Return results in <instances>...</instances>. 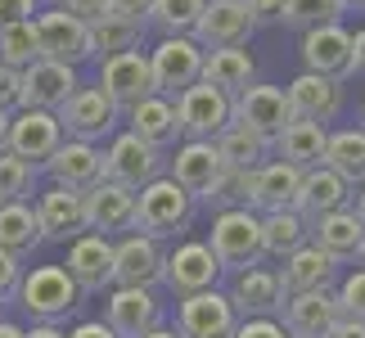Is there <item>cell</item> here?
Wrapping results in <instances>:
<instances>
[{"label":"cell","mask_w":365,"mask_h":338,"mask_svg":"<svg viewBox=\"0 0 365 338\" xmlns=\"http://www.w3.org/2000/svg\"><path fill=\"white\" fill-rule=\"evenodd\" d=\"M190 221H194V199L172 176H158L145 190H135V230L140 235L176 239V235L190 230Z\"/></svg>","instance_id":"6da1fadb"},{"label":"cell","mask_w":365,"mask_h":338,"mask_svg":"<svg viewBox=\"0 0 365 338\" xmlns=\"http://www.w3.org/2000/svg\"><path fill=\"white\" fill-rule=\"evenodd\" d=\"M207 248H212L221 271L262 266V217L252 212V208H226V212H217Z\"/></svg>","instance_id":"7a4b0ae2"},{"label":"cell","mask_w":365,"mask_h":338,"mask_svg":"<svg viewBox=\"0 0 365 338\" xmlns=\"http://www.w3.org/2000/svg\"><path fill=\"white\" fill-rule=\"evenodd\" d=\"M14 293H19V307L36 320V325H59V320L73 316L77 302H81V293H77L73 280H68L63 266H32V271H23Z\"/></svg>","instance_id":"3957f363"},{"label":"cell","mask_w":365,"mask_h":338,"mask_svg":"<svg viewBox=\"0 0 365 338\" xmlns=\"http://www.w3.org/2000/svg\"><path fill=\"white\" fill-rule=\"evenodd\" d=\"M145 59H149L153 95H167V100H176L185 86L203 77V46L194 36H163Z\"/></svg>","instance_id":"277c9868"},{"label":"cell","mask_w":365,"mask_h":338,"mask_svg":"<svg viewBox=\"0 0 365 338\" xmlns=\"http://www.w3.org/2000/svg\"><path fill=\"white\" fill-rule=\"evenodd\" d=\"M167 176V153L145 145L140 135L131 131H118L108 135V149H104V180L113 185H126V190H145L149 180Z\"/></svg>","instance_id":"5b68a950"},{"label":"cell","mask_w":365,"mask_h":338,"mask_svg":"<svg viewBox=\"0 0 365 338\" xmlns=\"http://www.w3.org/2000/svg\"><path fill=\"white\" fill-rule=\"evenodd\" d=\"M54 118H59V126H63V140H86V145H100V140L118 135L122 113L104 100L100 86H77Z\"/></svg>","instance_id":"8992f818"},{"label":"cell","mask_w":365,"mask_h":338,"mask_svg":"<svg viewBox=\"0 0 365 338\" xmlns=\"http://www.w3.org/2000/svg\"><path fill=\"white\" fill-rule=\"evenodd\" d=\"M32 27H36V54H41V59H54V63H68V68L95 59L86 23L73 19V14H63L59 5H54V9H36Z\"/></svg>","instance_id":"52a82bcc"},{"label":"cell","mask_w":365,"mask_h":338,"mask_svg":"<svg viewBox=\"0 0 365 338\" xmlns=\"http://www.w3.org/2000/svg\"><path fill=\"white\" fill-rule=\"evenodd\" d=\"M221 280V266L212 257V248L203 239H180V244L163 257V280L158 285L176 298H190V293H203V289H217Z\"/></svg>","instance_id":"ba28073f"},{"label":"cell","mask_w":365,"mask_h":338,"mask_svg":"<svg viewBox=\"0 0 365 338\" xmlns=\"http://www.w3.org/2000/svg\"><path fill=\"white\" fill-rule=\"evenodd\" d=\"M176 122L185 140H217L230 126V95H221L207 81H194L176 95Z\"/></svg>","instance_id":"9c48e42d"},{"label":"cell","mask_w":365,"mask_h":338,"mask_svg":"<svg viewBox=\"0 0 365 338\" xmlns=\"http://www.w3.org/2000/svg\"><path fill=\"white\" fill-rule=\"evenodd\" d=\"M240 316L221 289H203L190 298H176V338H230Z\"/></svg>","instance_id":"30bf717a"},{"label":"cell","mask_w":365,"mask_h":338,"mask_svg":"<svg viewBox=\"0 0 365 338\" xmlns=\"http://www.w3.org/2000/svg\"><path fill=\"white\" fill-rule=\"evenodd\" d=\"M163 239H149L140 230H126L113 244V285L118 289H158L163 280Z\"/></svg>","instance_id":"8fae6325"},{"label":"cell","mask_w":365,"mask_h":338,"mask_svg":"<svg viewBox=\"0 0 365 338\" xmlns=\"http://www.w3.org/2000/svg\"><path fill=\"white\" fill-rule=\"evenodd\" d=\"M230 122L252 131V135H262V140H275L293 122V113H289V100L279 86H257L252 81V86H244L230 100Z\"/></svg>","instance_id":"7c38bea8"},{"label":"cell","mask_w":365,"mask_h":338,"mask_svg":"<svg viewBox=\"0 0 365 338\" xmlns=\"http://www.w3.org/2000/svg\"><path fill=\"white\" fill-rule=\"evenodd\" d=\"M95 86L104 91V100L113 104L118 113H126L131 104L145 100V95H153L145 50H122V54H108V59H100V81H95Z\"/></svg>","instance_id":"4fadbf2b"},{"label":"cell","mask_w":365,"mask_h":338,"mask_svg":"<svg viewBox=\"0 0 365 338\" xmlns=\"http://www.w3.org/2000/svg\"><path fill=\"white\" fill-rule=\"evenodd\" d=\"M221 167L226 163H221L212 140H180L176 149H167V176H172L194 203L207 199V190H212V180L221 176Z\"/></svg>","instance_id":"5bb4252c"},{"label":"cell","mask_w":365,"mask_h":338,"mask_svg":"<svg viewBox=\"0 0 365 338\" xmlns=\"http://www.w3.org/2000/svg\"><path fill=\"white\" fill-rule=\"evenodd\" d=\"M63 271L77 285V293H104V289H113V239L91 235V230L77 235V239H68Z\"/></svg>","instance_id":"9a60e30c"},{"label":"cell","mask_w":365,"mask_h":338,"mask_svg":"<svg viewBox=\"0 0 365 338\" xmlns=\"http://www.w3.org/2000/svg\"><path fill=\"white\" fill-rule=\"evenodd\" d=\"M59 145H63V126H59V118H54V113L19 108V113L9 118V140H5V149L14 153V158L41 167Z\"/></svg>","instance_id":"2e32d148"},{"label":"cell","mask_w":365,"mask_h":338,"mask_svg":"<svg viewBox=\"0 0 365 338\" xmlns=\"http://www.w3.org/2000/svg\"><path fill=\"white\" fill-rule=\"evenodd\" d=\"M104 325L113 329L118 338H140L149 329L163 325V302H158V289H108V302H104Z\"/></svg>","instance_id":"e0dca14e"},{"label":"cell","mask_w":365,"mask_h":338,"mask_svg":"<svg viewBox=\"0 0 365 338\" xmlns=\"http://www.w3.org/2000/svg\"><path fill=\"white\" fill-rule=\"evenodd\" d=\"M284 100H289L293 122L329 126V122L343 113V81L320 77V73H298V77L284 86Z\"/></svg>","instance_id":"ac0fdd59"},{"label":"cell","mask_w":365,"mask_h":338,"mask_svg":"<svg viewBox=\"0 0 365 338\" xmlns=\"http://www.w3.org/2000/svg\"><path fill=\"white\" fill-rule=\"evenodd\" d=\"M252 32H257V23L248 19V9L240 0H207L190 36L203 50H235V46H248Z\"/></svg>","instance_id":"d6986e66"},{"label":"cell","mask_w":365,"mask_h":338,"mask_svg":"<svg viewBox=\"0 0 365 338\" xmlns=\"http://www.w3.org/2000/svg\"><path fill=\"white\" fill-rule=\"evenodd\" d=\"M81 86L77 68L54 63V59H36L23 68V91H19V108H41V113H59L68 104V95Z\"/></svg>","instance_id":"ffe728a7"},{"label":"cell","mask_w":365,"mask_h":338,"mask_svg":"<svg viewBox=\"0 0 365 338\" xmlns=\"http://www.w3.org/2000/svg\"><path fill=\"white\" fill-rule=\"evenodd\" d=\"M302 63L307 73L347 81L352 77V32L343 23H320L312 32H302Z\"/></svg>","instance_id":"44dd1931"},{"label":"cell","mask_w":365,"mask_h":338,"mask_svg":"<svg viewBox=\"0 0 365 338\" xmlns=\"http://www.w3.org/2000/svg\"><path fill=\"white\" fill-rule=\"evenodd\" d=\"M41 167L50 172L54 185L86 194V190H95L104 180V149L100 145H86V140H63V145L54 149Z\"/></svg>","instance_id":"7402d4cb"},{"label":"cell","mask_w":365,"mask_h":338,"mask_svg":"<svg viewBox=\"0 0 365 338\" xmlns=\"http://www.w3.org/2000/svg\"><path fill=\"white\" fill-rule=\"evenodd\" d=\"M81 203H86V230L91 235H126L135 230V190L126 185H113V180H100L95 190L81 194Z\"/></svg>","instance_id":"603a6c76"},{"label":"cell","mask_w":365,"mask_h":338,"mask_svg":"<svg viewBox=\"0 0 365 338\" xmlns=\"http://www.w3.org/2000/svg\"><path fill=\"white\" fill-rule=\"evenodd\" d=\"M226 298H230V307H235L240 320H248V316H279L284 289H279L275 266H248V271H235Z\"/></svg>","instance_id":"cb8c5ba5"},{"label":"cell","mask_w":365,"mask_h":338,"mask_svg":"<svg viewBox=\"0 0 365 338\" xmlns=\"http://www.w3.org/2000/svg\"><path fill=\"white\" fill-rule=\"evenodd\" d=\"M279 325L289 338H325V329L339 320V302L334 289H312V293H289L279 307Z\"/></svg>","instance_id":"d4e9b609"},{"label":"cell","mask_w":365,"mask_h":338,"mask_svg":"<svg viewBox=\"0 0 365 338\" xmlns=\"http://www.w3.org/2000/svg\"><path fill=\"white\" fill-rule=\"evenodd\" d=\"M122 118H126V131L140 135L153 149H163V153L176 149L180 140H185V135H180V122H176V104L167 100V95H145V100L131 104Z\"/></svg>","instance_id":"484cf974"},{"label":"cell","mask_w":365,"mask_h":338,"mask_svg":"<svg viewBox=\"0 0 365 338\" xmlns=\"http://www.w3.org/2000/svg\"><path fill=\"white\" fill-rule=\"evenodd\" d=\"M32 212L41 221V239H77L86 235V203H81L77 190H63V185H50L41 190V199L32 203Z\"/></svg>","instance_id":"4316f807"},{"label":"cell","mask_w":365,"mask_h":338,"mask_svg":"<svg viewBox=\"0 0 365 338\" xmlns=\"http://www.w3.org/2000/svg\"><path fill=\"white\" fill-rule=\"evenodd\" d=\"M352 203V185H347L343 176H334L325 163L320 167H307L302 180H298V199H293V212H298L307 225L325 212H339V208Z\"/></svg>","instance_id":"83f0119b"},{"label":"cell","mask_w":365,"mask_h":338,"mask_svg":"<svg viewBox=\"0 0 365 338\" xmlns=\"http://www.w3.org/2000/svg\"><path fill=\"white\" fill-rule=\"evenodd\" d=\"M307 244H316L325 257L334 262H356V252L365 244V225L356 221L352 208H339V212H325V217H316L312 225H307Z\"/></svg>","instance_id":"f1b7e54d"},{"label":"cell","mask_w":365,"mask_h":338,"mask_svg":"<svg viewBox=\"0 0 365 338\" xmlns=\"http://www.w3.org/2000/svg\"><path fill=\"white\" fill-rule=\"evenodd\" d=\"M275 275H279V289H284V298H289V293L334 289V280H339V262L325 257L316 244H302V248H293L289 257L275 266Z\"/></svg>","instance_id":"f546056e"},{"label":"cell","mask_w":365,"mask_h":338,"mask_svg":"<svg viewBox=\"0 0 365 338\" xmlns=\"http://www.w3.org/2000/svg\"><path fill=\"white\" fill-rule=\"evenodd\" d=\"M298 180L302 172L279 158H266L262 167H252V185H248V208L252 212H284V208H293V199H298Z\"/></svg>","instance_id":"4dcf8cb0"},{"label":"cell","mask_w":365,"mask_h":338,"mask_svg":"<svg viewBox=\"0 0 365 338\" xmlns=\"http://www.w3.org/2000/svg\"><path fill=\"white\" fill-rule=\"evenodd\" d=\"M252 77H257V63H252V54L244 46L235 50H203V77L207 86H217L221 95H240L244 86H252Z\"/></svg>","instance_id":"1f68e13d"},{"label":"cell","mask_w":365,"mask_h":338,"mask_svg":"<svg viewBox=\"0 0 365 338\" xmlns=\"http://www.w3.org/2000/svg\"><path fill=\"white\" fill-rule=\"evenodd\" d=\"M325 135L329 126H316V122H289L284 131H279L271 140L275 158L298 167V172H307V167H320V158H325Z\"/></svg>","instance_id":"d6a6232c"},{"label":"cell","mask_w":365,"mask_h":338,"mask_svg":"<svg viewBox=\"0 0 365 338\" xmlns=\"http://www.w3.org/2000/svg\"><path fill=\"white\" fill-rule=\"evenodd\" d=\"M329 167L334 176H343L347 185H361L365 180V131L361 126H343V131H329L325 135V158H320Z\"/></svg>","instance_id":"836d02e7"},{"label":"cell","mask_w":365,"mask_h":338,"mask_svg":"<svg viewBox=\"0 0 365 338\" xmlns=\"http://www.w3.org/2000/svg\"><path fill=\"white\" fill-rule=\"evenodd\" d=\"M46 239H41V221L32 212L27 199H14V203H0V248L14 252V257H27L36 252Z\"/></svg>","instance_id":"e575fe53"},{"label":"cell","mask_w":365,"mask_h":338,"mask_svg":"<svg viewBox=\"0 0 365 338\" xmlns=\"http://www.w3.org/2000/svg\"><path fill=\"white\" fill-rule=\"evenodd\" d=\"M302 244H307V221L293 208H284V212H262V257L284 262Z\"/></svg>","instance_id":"d590c367"},{"label":"cell","mask_w":365,"mask_h":338,"mask_svg":"<svg viewBox=\"0 0 365 338\" xmlns=\"http://www.w3.org/2000/svg\"><path fill=\"white\" fill-rule=\"evenodd\" d=\"M217 153H221V163L226 167H240V172H252V167H262L266 158H271V140H262V135H252V131H244V126H226L217 140Z\"/></svg>","instance_id":"8d00e7d4"},{"label":"cell","mask_w":365,"mask_h":338,"mask_svg":"<svg viewBox=\"0 0 365 338\" xmlns=\"http://www.w3.org/2000/svg\"><path fill=\"white\" fill-rule=\"evenodd\" d=\"M86 32H91V54H95V59H108V54L135 50L140 36H145V27H135L126 19H113V14H100V19L86 23Z\"/></svg>","instance_id":"74e56055"},{"label":"cell","mask_w":365,"mask_h":338,"mask_svg":"<svg viewBox=\"0 0 365 338\" xmlns=\"http://www.w3.org/2000/svg\"><path fill=\"white\" fill-rule=\"evenodd\" d=\"M207 0H153L149 5V23L158 27L163 36H190L194 23H199Z\"/></svg>","instance_id":"f35d334b"},{"label":"cell","mask_w":365,"mask_h":338,"mask_svg":"<svg viewBox=\"0 0 365 338\" xmlns=\"http://www.w3.org/2000/svg\"><path fill=\"white\" fill-rule=\"evenodd\" d=\"M36 59H41V54H36V27H32V19L0 27V63L14 68V73H23V68L36 63Z\"/></svg>","instance_id":"ab89813d"},{"label":"cell","mask_w":365,"mask_h":338,"mask_svg":"<svg viewBox=\"0 0 365 338\" xmlns=\"http://www.w3.org/2000/svg\"><path fill=\"white\" fill-rule=\"evenodd\" d=\"M343 14L334 9V0H284L279 5V23L293 27V32H312L320 23H339Z\"/></svg>","instance_id":"60d3db41"},{"label":"cell","mask_w":365,"mask_h":338,"mask_svg":"<svg viewBox=\"0 0 365 338\" xmlns=\"http://www.w3.org/2000/svg\"><path fill=\"white\" fill-rule=\"evenodd\" d=\"M248 185H252V172H240V167H221V176L212 180L207 190V208L212 212H226V208H248Z\"/></svg>","instance_id":"b9f144b4"},{"label":"cell","mask_w":365,"mask_h":338,"mask_svg":"<svg viewBox=\"0 0 365 338\" xmlns=\"http://www.w3.org/2000/svg\"><path fill=\"white\" fill-rule=\"evenodd\" d=\"M36 185V167L14 158L9 149H0V203H14V199H27Z\"/></svg>","instance_id":"7bdbcfd3"},{"label":"cell","mask_w":365,"mask_h":338,"mask_svg":"<svg viewBox=\"0 0 365 338\" xmlns=\"http://www.w3.org/2000/svg\"><path fill=\"white\" fill-rule=\"evenodd\" d=\"M334 302H339V316L343 320L365 325V266H356L352 275H343L339 285H334Z\"/></svg>","instance_id":"ee69618b"},{"label":"cell","mask_w":365,"mask_h":338,"mask_svg":"<svg viewBox=\"0 0 365 338\" xmlns=\"http://www.w3.org/2000/svg\"><path fill=\"white\" fill-rule=\"evenodd\" d=\"M230 338H289V334H284V325H279L275 316H248V320L235 325Z\"/></svg>","instance_id":"f6af8a7d"},{"label":"cell","mask_w":365,"mask_h":338,"mask_svg":"<svg viewBox=\"0 0 365 338\" xmlns=\"http://www.w3.org/2000/svg\"><path fill=\"white\" fill-rule=\"evenodd\" d=\"M149 5H153V0H108L104 14H113V19H126V23L145 27V23H149Z\"/></svg>","instance_id":"bcb514c9"},{"label":"cell","mask_w":365,"mask_h":338,"mask_svg":"<svg viewBox=\"0 0 365 338\" xmlns=\"http://www.w3.org/2000/svg\"><path fill=\"white\" fill-rule=\"evenodd\" d=\"M19 280H23V257H14V252L0 248V302L19 289Z\"/></svg>","instance_id":"7dc6e473"},{"label":"cell","mask_w":365,"mask_h":338,"mask_svg":"<svg viewBox=\"0 0 365 338\" xmlns=\"http://www.w3.org/2000/svg\"><path fill=\"white\" fill-rule=\"evenodd\" d=\"M19 91H23V73L0 63V108L5 113H19Z\"/></svg>","instance_id":"c3c4849f"},{"label":"cell","mask_w":365,"mask_h":338,"mask_svg":"<svg viewBox=\"0 0 365 338\" xmlns=\"http://www.w3.org/2000/svg\"><path fill=\"white\" fill-rule=\"evenodd\" d=\"M36 19V0H0V27Z\"/></svg>","instance_id":"681fc988"},{"label":"cell","mask_w":365,"mask_h":338,"mask_svg":"<svg viewBox=\"0 0 365 338\" xmlns=\"http://www.w3.org/2000/svg\"><path fill=\"white\" fill-rule=\"evenodd\" d=\"M63 14H73V19H81V23H91V19H100L104 14V5L108 0H54Z\"/></svg>","instance_id":"f907efd6"},{"label":"cell","mask_w":365,"mask_h":338,"mask_svg":"<svg viewBox=\"0 0 365 338\" xmlns=\"http://www.w3.org/2000/svg\"><path fill=\"white\" fill-rule=\"evenodd\" d=\"M240 5L248 9V19L252 23H279V5H284V0H240Z\"/></svg>","instance_id":"816d5d0a"},{"label":"cell","mask_w":365,"mask_h":338,"mask_svg":"<svg viewBox=\"0 0 365 338\" xmlns=\"http://www.w3.org/2000/svg\"><path fill=\"white\" fill-rule=\"evenodd\" d=\"M68 338H118V334L108 329L104 320H81V325H77L73 334H68Z\"/></svg>","instance_id":"f5cc1de1"},{"label":"cell","mask_w":365,"mask_h":338,"mask_svg":"<svg viewBox=\"0 0 365 338\" xmlns=\"http://www.w3.org/2000/svg\"><path fill=\"white\" fill-rule=\"evenodd\" d=\"M325 338H365V325H356V320H334V325L325 329Z\"/></svg>","instance_id":"db71d44e"},{"label":"cell","mask_w":365,"mask_h":338,"mask_svg":"<svg viewBox=\"0 0 365 338\" xmlns=\"http://www.w3.org/2000/svg\"><path fill=\"white\" fill-rule=\"evenodd\" d=\"M365 77V27H356L352 32V77Z\"/></svg>","instance_id":"11a10c76"},{"label":"cell","mask_w":365,"mask_h":338,"mask_svg":"<svg viewBox=\"0 0 365 338\" xmlns=\"http://www.w3.org/2000/svg\"><path fill=\"white\" fill-rule=\"evenodd\" d=\"M23 338H68V329H59V325H32V329H23Z\"/></svg>","instance_id":"9f6ffc18"},{"label":"cell","mask_w":365,"mask_h":338,"mask_svg":"<svg viewBox=\"0 0 365 338\" xmlns=\"http://www.w3.org/2000/svg\"><path fill=\"white\" fill-rule=\"evenodd\" d=\"M347 208H352V212H356V221L365 225V180H361V185L352 190V203H347Z\"/></svg>","instance_id":"6f0895ef"},{"label":"cell","mask_w":365,"mask_h":338,"mask_svg":"<svg viewBox=\"0 0 365 338\" xmlns=\"http://www.w3.org/2000/svg\"><path fill=\"white\" fill-rule=\"evenodd\" d=\"M339 14H365V0H334Z\"/></svg>","instance_id":"680465c9"},{"label":"cell","mask_w":365,"mask_h":338,"mask_svg":"<svg viewBox=\"0 0 365 338\" xmlns=\"http://www.w3.org/2000/svg\"><path fill=\"white\" fill-rule=\"evenodd\" d=\"M0 338H23V325H14V320H0Z\"/></svg>","instance_id":"91938a15"},{"label":"cell","mask_w":365,"mask_h":338,"mask_svg":"<svg viewBox=\"0 0 365 338\" xmlns=\"http://www.w3.org/2000/svg\"><path fill=\"white\" fill-rule=\"evenodd\" d=\"M9 118H14V113L0 108V149H5V140H9Z\"/></svg>","instance_id":"94428289"},{"label":"cell","mask_w":365,"mask_h":338,"mask_svg":"<svg viewBox=\"0 0 365 338\" xmlns=\"http://www.w3.org/2000/svg\"><path fill=\"white\" fill-rule=\"evenodd\" d=\"M140 338H176L172 325H158V329H149V334H140Z\"/></svg>","instance_id":"6125c7cd"},{"label":"cell","mask_w":365,"mask_h":338,"mask_svg":"<svg viewBox=\"0 0 365 338\" xmlns=\"http://www.w3.org/2000/svg\"><path fill=\"white\" fill-rule=\"evenodd\" d=\"M361 131H365V95H361Z\"/></svg>","instance_id":"be15d7a7"},{"label":"cell","mask_w":365,"mask_h":338,"mask_svg":"<svg viewBox=\"0 0 365 338\" xmlns=\"http://www.w3.org/2000/svg\"><path fill=\"white\" fill-rule=\"evenodd\" d=\"M356 262H361V266H365V244H361V252H356Z\"/></svg>","instance_id":"e7e4bbea"},{"label":"cell","mask_w":365,"mask_h":338,"mask_svg":"<svg viewBox=\"0 0 365 338\" xmlns=\"http://www.w3.org/2000/svg\"><path fill=\"white\" fill-rule=\"evenodd\" d=\"M0 320H5V316H0Z\"/></svg>","instance_id":"03108f58"}]
</instances>
